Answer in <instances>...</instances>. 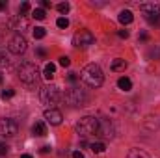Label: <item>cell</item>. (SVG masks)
<instances>
[{
  "mask_svg": "<svg viewBox=\"0 0 160 158\" xmlns=\"http://www.w3.org/2000/svg\"><path fill=\"white\" fill-rule=\"evenodd\" d=\"M63 101L69 104V106H84L88 102V95L78 89V87H73V89H67L65 95H63Z\"/></svg>",
  "mask_w": 160,
  "mask_h": 158,
  "instance_id": "5b68a950",
  "label": "cell"
},
{
  "mask_svg": "<svg viewBox=\"0 0 160 158\" xmlns=\"http://www.w3.org/2000/svg\"><path fill=\"white\" fill-rule=\"evenodd\" d=\"M45 36H47V32H45V28H41V26H38V28L34 30V37H36V39H43Z\"/></svg>",
  "mask_w": 160,
  "mask_h": 158,
  "instance_id": "ffe728a7",
  "label": "cell"
},
{
  "mask_svg": "<svg viewBox=\"0 0 160 158\" xmlns=\"http://www.w3.org/2000/svg\"><path fill=\"white\" fill-rule=\"evenodd\" d=\"M140 39H142V41H147V34H145V32H142V34H140Z\"/></svg>",
  "mask_w": 160,
  "mask_h": 158,
  "instance_id": "836d02e7",
  "label": "cell"
},
{
  "mask_svg": "<svg viewBox=\"0 0 160 158\" xmlns=\"http://www.w3.org/2000/svg\"><path fill=\"white\" fill-rule=\"evenodd\" d=\"M89 149H91L95 155H101V153H104V151H106V145H104L102 141H97V143H91V145H89Z\"/></svg>",
  "mask_w": 160,
  "mask_h": 158,
  "instance_id": "e0dca14e",
  "label": "cell"
},
{
  "mask_svg": "<svg viewBox=\"0 0 160 158\" xmlns=\"http://www.w3.org/2000/svg\"><path fill=\"white\" fill-rule=\"evenodd\" d=\"M95 43V36L89 32V30H80L73 36V45L77 48H88L89 45Z\"/></svg>",
  "mask_w": 160,
  "mask_h": 158,
  "instance_id": "ba28073f",
  "label": "cell"
},
{
  "mask_svg": "<svg viewBox=\"0 0 160 158\" xmlns=\"http://www.w3.org/2000/svg\"><path fill=\"white\" fill-rule=\"evenodd\" d=\"M38 54H39L41 58H45V56H47V52H45V48H38Z\"/></svg>",
  "mask_w": 160,
  "mask_h": 158,
  "instance_id": "d6a6232c",
  "label": "cell"
},
{
  "mask_svg": "<svg viewBox=\"0 0 160 158\" xmlns=\"http://www.w3.org/2000/svg\"><path fill=\"white\" fill-rule=\"evenodd\" d=\"M125 69H127V62H125V60L118 58V60H114V62H112V71L121 73V71H125Z\"/></svg>",
  "mask_w": 160,
  "mask_h": 158,
  "instance_id": "9a60e30c",
  "label": "cell"
},
{
  "mask_svg": "<svg viewBox=\"0 0 160 158\" xmlns=\"http://www.w3.org/2000/svg\"><path fill=\"white\" fill-rule=\"evenodd\" d=\"M13 95H15V91H13V89H6V91H2V93H0V97H2V99H11Z\"/></svg>",
  "mask_w": 160,
  "mask_h": 158,
  "instance_id": "603a6c76",
  "label": "cell"
},
{
  "mask_svg": "<svg viewBox=\"0 0 160 158\" xmlns=\"http://www.w3.org/2000/svg\"><path fill=\"white\" fill-rule=\"evenodd\" d=\"M54 73H56V65H54V63H47V65H45V71H43V77L47 80H50L54 77Z\"/></svg>",
  "mask_w": 160,
  "mask_h": 158,
  "instance_id": "2e32d148",
  "label": "cell"
},
{
  "mask_svg": "<svg viewBox=\"0 0 160 158\" xmlns=\"http://www.w3.org/2000/svg\"><path fill=\"white\" fill-rule=\"evenodd\" d=\"M69 9H71L69 2H62V4H58V11H60V13H69Z\"/></svg>",
  "mask_w": 160,
  "mask_h": 158,
  "instance_id": "44dd1931",
  "label": "cell"
},
{
  "mask_svg": "<svg viewBox=\"0 0 160 158\" xmlns=\"http://www.w3.org/2000/svg\"><path fill=\"white\" fill-rule=\"evenodd\" d=\"M0 84H2V77H0Z\"/></svg>",
  "mask_w": 160,
  "mask_h": 158,
  "instance_id": "d590c367",
  "label": "cell"
},
{
  "mask_svg": "<svg viewBox=\"0 0 160 158\" xmlns=\"http://www.w3.org/2000/svg\"><path fill=\"white\" fill-rule=\"evenodd\" d=\"M45 15H47V13H45V9H43V7H36V9L32 11V17H34L36 21H43V19H45Z\"/></svg>",
  "mask_w": 160,
  "mask_h": 158,
  "instance_id": "ac0fdd59",
  "label": "cell"
},
{
  "mask_svg": "<svg viewBox=\"0 0 160 158\" xmlns=\"http://www.w3.org/2000/svg\"><path fill=\"white\" fill-rule=\"evenodd\" d=\"M132 21H134V15H132L130 9H123L119 13V22L121 24H130Z\"/></svg>",
  "mask_w": 160,
  "mask_h": 158,
  "instance_id": "7c38bea8",
  "label": "cell"
},
{
  "mask_svg": "<svg viewBox=\"0 0 160 158\" xmlns=\"http://www.w3.org/2000/svg\"><path fill=\"white\" fill-rule=\"evenodd\" d=\"M45 119H47V123H50V125L56 126V125L62 123L63 116H62L60 110H56V108H48V110H45Z\"/></svg>",
  "mask_w": 160,
  "mask_h": 158,
  "instance_id": "30bf717a",
  "label": "cell"
},
{
  "mask_svg": "<svg viewBox=\"0 0 160 158\" xmlns=\"http://www.w3.org/2000/svg\"><path fill=\"white\" fill-rule=\"evenodd\" d=\"M56 24H58V28H67V26H69V21H67L65 17H60V19L56 21Z\"/></svg>",
  "mask_w": 160,
  "mask_h": 158,
  "instance_id": "7402d4cb",
  "label": "cell"
},
{
  "mask_svg": "<svg viewBox=\"0 0 160 158\" xmlns=\"http://www.w3.org/2000/svg\"><path fill=\"white\" fill-rule=\"evenodd\" d=\"M21 158H32L30 155H21Z\"/></svg>",
  "mask_w": 160,
  "mask_h": 158,
  "instance_id": "e575fe53",
  "label": "cell"
},
{
  "mask_svg": "<svg viewBox=\"0 0 160 158\" xmlns=\"http://www.w3.org/2000/svg\"><path fill=\"white\" fill-rule=\"evenodd\" d=\"M41 153H43V155L50 153V145H45V147H41Z\"/></svg>",
  "mask_w": 160,
  "mask_h": 158,
  "instance_id": "f546056e",
  "label": "cell"
},
{
  "mask_svg": "<svg viewBox=\"0 0 160 158\" xmlns=\"http://www.w3.org/2000/svg\"><path fill=\"white\" fill-rule=\"evenodd\" d=\"M26 26H28V22H26V19L21 17V15H17V17L11 21V28H13V30H21V32H22Z\"/></svg>",
  "mask_w": 160,
  "mask_h": 158,
  "instance_id": "8fae6325",
  "label": "cell"
},
{
  "mask_svg": "<svg viewBox=\"0 0 160 158\" xmlns=\"http://www.w3.org/2000/svg\"><path fill=\"white\" fill-rule=\"evenodd\" d=\"M77 78H78V77H77V73H69V77H67L69 82H77Z\"/></svg>",
  "mask_w": 160,
  "mask_h": 158,
  "instance_id": "83f0119b",
  "label": "cell"
},
{
  "mask_svg": "<svg viewBox=\"0 0 160 158\" xmlns=\"http://www.w3.org/2000/svg\"><path fill=\"white\" fill-rule=\"evenodd\" d=\"M99 126H101V123H99V119L93 117V116H86V117H82L77 123V132H78L82 138H88V136H95V134H99Z\"/></svg>",
  "mask_w": 160,
  "mask_h": 158,
  "instance_id": "3957f363",
  "label": "cell"
},
{
  "mask_svg": "<svg viewBox=\"0 0 160 158\" xmlns=\"http://www.w3.org/2000/svg\"><path fill=\"white\" fill-rule=\"evenodd\" d=\"M118 36H119L121 39H127V37H128V32H127V30H119V32H118Z\"/></svg>",
  "mask_w": 160,
  "mask_h": 158,
  "instance_id": "484cf974",
  "label": "cell"
},
{
  "mask_svg": "<svg viewBox=\"0 0 160 158\" xmlns=\"http://www.w3.org/2000/svg\"><path fill=\"white\" fill-rule=\"evenodd\" d=\"M80 78H82V82L86 86H89V87H101L102 82H104V75H102V69L97 63H88L82 69Z\"/></svg>",
  "mask_w": 160,
  "mask_h": 158,
  "instance_id": "6da1fadb",
  "label": "cell"
},
{
  "mask_svg": "<svg viewBox=\"0 0 160 158\" xmlns=\"http://www.w3.org/2000/svg\"><path fill=\"white\" fill-rule=\"evenodd\" d=\"M60 65H62V67H69V65H71V60H69L67 56H62V58H60Z\"/></svg>",
  "mask_w": 160,
  "mask_h": 158,
  "instance_id": "cb8c5ba5",
  "label": "cell"
},
{
  "mask_svg": "<svg viewBox=\"0 0 160 158\" xmlns=\"http://www.w3.org/2000/svg\"><path fill=\"white\" fill-rule=\"evenodd\" d=\"M32 134L34 136H47V126H45V123H34V126H32Z\"/></svg>",
  "mask_w": 160,
  "mask_h": 158,
  "instance_id": "4fadbf2b",
  "label": "cell"
},
{
  "mask_svg": "<svg viewBox=\"0 0 160 158\" xmlns=\"http://www.w3.org/2000/svg\"><path fill=\"white\" fill-rule=\"evenodd\" d=\"M73 158H84V155H82L80 151H75V153H73Z\"/></svg>",
  "mask_w": 160,
  "mask_h": 158,
  "instance_id": "1f68e13d",
  "label": "cell"
},
{
  "mask_svg": "<svg viewBox=\"0 0 160 158\" xmlns=\"http://www.w3.org/2000/svg\"><path fill=\"white\" fill-rule=\"evenodd\" d=\"M6 7H8V2H6V0H0V11L6 9Z\"/></svg>",
  "mask_w": 160,
  "mask_h": 158,
  "instance_id": "4dcf8cb0",
  "label": "cell"
},
{
  "mask_svg": "<svg viewBox=\"0 0 160 158\" xmlns=\"http://www.w3.org/2000/svg\"><path fill=\"white\" fill-rule=\"evenodd\" d=\"M39 99L43 104H56L60 101V89L56 86H45L39 91Z\"/></svg>",
  "mask_w": 160,
  "mask_h": 158,
  "instance_id": "8992f818",
  "label": "cell"
},
{
  "mask_svg": "<svg viewBox=\"0 0 160 158\" xmlns=\"http://www.w3.org/2000/svg\"><path fill=\"white\" fill-rule=\"evenodd\" d=\"M8 151H9V147L6 143H0V155H8Z\"/></svg>",
  "mask_w": 160,
  "mask_h": 158,
  "instance_id": "d4e9b609",
  "label": "cell"
},
{
  "mask_svg": "<svg viewBox=\"0 0 160 158\" xmlns=\"http://www.w3.org/2000/svg\"><path fill=\"white\" fill-rule=\"evenodd\" d=\"M0 67H8V58L6 56H0Z\"/></svg>",
  "mask_w": 160,
  "mask_h": 158,
  "instance_id": "4316f807",
  "label": "cell"
},
{
  "mask_svg": "<svg viewBox=\"0 0 160 158\" xmlns=\"http://www.w3.org/2000/svg\"><path fill=\"white\" fill-rule=\"evenodd\" d=\"M41 6H43V9H48V7H52V4H50L48 0H43V2H41Z\"/></svg>",
  "mask_w": 160,
  "mask_h": 158,
  "instance_id": "f1b7e54d",
  "label": "cell"
},
{
  "mask_svg": "<svg viewBox=\"0 0 160 158\" xmlns=\"http://www.w3.org/2000/svg\"><path fill=\"white\" fill-rule=\"evenodd\" d=\"M118 87L123 89V91H130L132 89V82H130V78H127V77H121L118 80Z\"/></svg>",
  "mask_w": 160,
  "mask_h": 158,
  "instance_id": "5bb4252c",
  "label": "cell"
},
{
  "mask_svg": "<svg viewBox=\"0 0 160 158\" xmlns=\"http://www.w3.org/2000/svg\"><path fill=\"white\" fill-rule=\"evenodd\" d=\"M26 47H28V43H26V39H24L22 34H15V36L9 39V45H8V48H9L11 54H22V52L26 50Z\"/></svg>",
  "mask_w": 160,
  "mask_h": 158,
  "instance_id": "9c48e42d",
  "label": "cell"
},
{
  "mask_svg": "<svg viewBox=\"0 0 160 158\" xmlns=\"http://www.w3.org/2000/svg\"><path fill=\"white\" fill-rule=\"evenodd\" d=\"M28 11H30V2H22V4H21V7H19V15H21V17H24Z\"/></svg>",
  "mask_w": 160,
  "mask_h": 158,
  "instance_id": "d6986e66",
  "label": "cell"
},
{
  "mask_svg": "<svg viewBox=\"0 0 160 158\" xmlns=\"http://www.w3.org/2000/svg\"><path fill=\"white\" fill-rule=\"evenodd\" d=\"M17 77L22 84H26L28 87H34L38 82H39V69L36 67V63L32 62H24L19 65V71H17Z\"/></svg>",
  "mask_w": 160,
  "mask_h": 158,
  "instance_id": "7a4b0ae2",
  "label": "cell"
},
{
  "mask_svg": "<svg viewBox=\"0 0 160 158\" xmlns=\"http://www.w3.org/2000/svg\"><path fill=\"white\" fill-rule=\"evenodd\" d=\"M140 9L145 17V21L151 24V26H158L160 24V6L155 2H143L140 4Z\"/></svg>",
  "mask_w": 160,
  "mask_h": 158,
  "instance_id": "277c9868",
  "label": "cell"
},
{
  "mask_svg": "<svg viewBox=\"0 0 160 158\" xmlns=\"http://www.w3.org/2000/svg\"><path fill=\"white\" fill-rule=\"evenodd\" d=\"M19 132V123L11 117L0 119V136L2 138H13Z\"/></svg>",
  "mask_w": 160,
  "mask_h": 158,
  "instance_id": "52a82bcc",
  "label": "cell"
}]
</instances>
